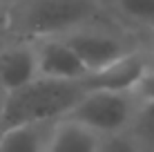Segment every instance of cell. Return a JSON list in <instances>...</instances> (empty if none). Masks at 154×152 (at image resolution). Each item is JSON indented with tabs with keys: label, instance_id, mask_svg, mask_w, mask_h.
I'll list each match as a JSON object with an SVG mask.
<instances>
[{
	"label": "cell",
	"instance_id": "cell-1",
	"mask_svg": "<svg viewBox=\"0 0 154 152\" xmlns=\"http://www.w3.org/2000/svg\"><path fill=\"white\" fill-rule=\"evenodd\" d=\"M98 23H114L103 0H11V38L67 36Z\"/></svg>",
	"mask_w": 154,
	"mask_h": 152
},
{
	"label": "cell",
	"instance_id": "cell-9",
	"mask_svg": "<svg viewBox=\"0 0 154 152\" xmlns=\"http://www.w3.org/2000/svg\"><path fill=\"white\" fill-rule=\"evenodd\" d=\"M107 14L127 31L147 34L154 29V0H103Z\"/></svg>",
	"mask_w": 154,
	"mask_h": 152
},
{
	"label": "cell",
	"instance_id": "cell-3",
	"mask_svg": "<svg viewBox=\"0 0 154 152\" xmlns=\"http://www.w3.org/2000/svg\"><path fill=\"white\" fill-rule=\"evenodd\" d=\"M141 96L136 90H89L65 119L85 125L98 137L127 132L132 128Z\"/></svg>",
	"mask_w": 154,
	"mask_h": 152
},
{
	"label": "cell",
	"instance_id": "cell-15",
	"mask_svg": "<svg viewBox=\"0 0 154 152\" xmlns=\"http://www.w3.org/2000/svg\"><path fill=\"white\" fill-rule=\"evenodd\" d=\"M141 49H143V54L147 56V60H150V67L154 70V29H150L147 34H143Z\"/></svg>",
	"mask_w": 154,
	"mask_h": 152
},
{
	"label": "cell",
	"instance_id": "cell-7",
	"mask_svg": "<svg viewBox=\"0 0 154 152\" xmlns=\"http://www.w3.org/2000/svg\"><path fill=\"white\" fill-rule=\"evenodd\" d=\"M150 70V60L143 54V49H136L127 54L125 58L112 63L98 72H89L83 76L85 90H136L143 76Z\"/></svg>",
	"mask_w": 154,
	"mask_h": 152
},
{
	"label": "cell",
	"instance_id": "cell-13",
	"mask_svg": "<svg viewBox=\"0 0 154 152\" xmlns=\"http://www.w3.org/2000/svg\"><path fill=\"white\" fill-rule=\"evenodd\" d=\"M136 92H139V96H141V98H147V101H154V70H152V67L147 70V74L143 76V81L139 83Z\"/></svg>",
	"mask_w": 154,
	"mask_h": 152
},
{
	"label": "cell",
	"instance_id": "cell-5",
	"mask_svg": "<svg viewBox=\"0 0 154 152\" xmlns=\"http://www.w3.org/2000/svg\"><path fill=\"white\" fill-rule=\"evenodd\" d=\"M38 78L34 40L27 38H5L0 43V87L14 92L18 87Z\"/></svg>",
	"mask_w": 154,
	"mask_h": 152
},
{
	"label": "cell",
	"instance_id": "cell-6",
	"mask_svg": "<svg viewBox=\"0 0 154 152\" xmlns=\"http://www.w3.org/2000/svg\"><path fill=\"white\" fill-rule=\"evenodd\" d=\"M34 47H36L38 76L56 78V81H81L87 74V70L76 56V51L60 36L38 38L34 40Z\"/></svg>",
	"mask_w": 154,
	"mask_h": 152
},
{
	"label": "cell",
	"instance_id": "cell-12",
	"mask_svg": "<svg viewBox=\"0 0 154 152\" xmlns=\"http://www.w3.org/2000/svg\"><path fill=\"white\" fill-rule=\"evenodd\" d=\"M96 152H143L141 145L136 143V139L127 132H119V134H107L100 137Z\"/></svg>",
	"mask_w": 154,
	"mask_h": 152
},
{
	"label": "cell",
	"instance_id": "cell-11",
	"mask_svg": "<svg viewBox=\"0 0 154 152\" xmlns=\"http://www.w3.org/2000/svg\"><path fill=\"white\" fill-rule=\"evenodd\" d=\"M130 134L136 139L143 152H154V101L141 98V105L134 121H132Z\"/></svg>",
	"mask_w": 154,
	"mask_h": 152
},
{
	"label": "cell",
	"instance_id": "cell-8",
	"mask_svg": "<svg viewBox=\"0 0 154 152\" xmlns=\"http://www.w3.org/2000/svg\"><path fill=\"white\" fill-rule=\"evenodd\" d=\"M98 141L100 137L85 125L72 119H60L51 128L47 152H96Z\"/></svg>",
	"mask_w": 154,
	"mask_h": 152
},
{
	"label": "cell",
	"instance_id": "cell-14",
	"mask_svg": "<svg viewBox=\"0 0 154 152\" xmlns=\"http://www.w3.org/2000/svg\"><path fill=\"white\" fill-rule=\"evenodd\" d=\"M9 23H11V2H0V38L9 36Z\"/></svg>",
	"mask_w": 154,
	"mask_h": 152
},
{
	"label": "cell",
	"instance_id": "cell-10",
	"mask_svg": "<svg viewBox=\"0 0 154 152\" xmlns=\"http://www.w3.org/2000/svg\"><path fill=\"white\" fill-rule=\"evenodd\" d=\"M54 123H29L2 130L0 132V152H47Z\"/></svg>",
	"mask_w": 154,
	"mask_h": 152
},
{
	"label": "cell",
	"instance_id": "cell-2",
	"mask_svg": "<svg viewBox=\"0 0 154 152\" xmlns=\"http://www.w3.org/2000/svg\"><path fill=\"white\" fill-rule=\"evenodd\" d=\"M87 92L81 81H56V78H34L31 83L7 94L0 132L16 125L54 123L65 119L72 107Z\"/></svg>",
	"mask_w": 154,
	"mask_h": 152
},
{
	"label": "cell",
	"instance_id": "cell-4",
	"mask_svg": "<svg viewBox=\"0 0 154 152\" xmlns=\"http://www.w3.org/2000/svg\"><path fill=\"white\" fill-rule=\"evenodd\" d=\"M60 38H65L67 45L76 51V56L81 58L89 74V72H98L116 60L125 58L132 51L141 49L143 36L127 31L116 23H98L76 29Z\"/></svg>",
	"mask_w": 154,
	"mask_h": 152
},
{
	"label": "cell",
	"instance_id": "cell-17",
	"mask_svg": "<svg viewBox=\"0 0 154 152\" xmlns=\"http://www.w3.org/2000/svg\"><path fill=\"white\" fill-rule=\"evenodd\" d=\"M0 2H11V0H0Z\"/></svg>",
	"mask_w": 154,
	"mask_h": 152
},
{
	"label": "cell",
	"instance_id": "cell-16",
	"mask_svg": "<svg viewBox=\"0 0 154 152\" xmlns=\"http://www.w3.org/2000/svg\"><path fill=\"white\" fill-rule=\"evenodd\" d=\"M5 103H7V92L0 87V123H2V114H5Z\"/></svg>",
	"mask_w": 154,
	"mask_h": 152
}]
</instances>
